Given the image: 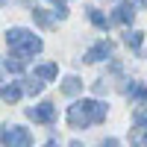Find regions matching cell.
I'll use <instances>...</instances> for the list:
<instances>
[{"instance_id": "cell-1", "label": "cell", "mask_w": 147, "mask_h": 147, "mask_svg": "<svg viewBox=\"0 0 147 147\" xmlns=\"http://www.w3.org/2000/svg\"><path fill=\"white\" fill-rule=\"evenodd\" d=\"M103 118H106V106L97 103V100H77L68 109V124L74 129L88 127V124H100Z\"/></svg>"}, {"instance_id": "cell-2", "label": "cell", "mask_w": 147, "mask_h": 147, "mask_svg": "<svg viewBox=\"0 0 147 147\" xmlns=\"http://www.w3.org/2000/svg\"><path fill=\"white\" fill-rule=\"evenodd\" d=\"M6 41H9L12 53H15L18 59H27V56H35V53L41 50V38H35L32 32L21 30V27L9 30V32H6Z\"/></svg>"}, {"instance_id": "cell-3", "label": "cell", "mask_w": 147, "mask_h": 147, "mask_svg": "<svg viewBox=\"0 0 147 147\" xmlns=\"http://www.w3.org/2000/svg\"><path fill=\"white\" fill-rule=\"evenodd\" d=\"M0 141H3V147H30L32 136L24 127H3L0 129Z\"/></svg>"}, {"instance_id": "cell-4", "label": "cell", "mask_w": 147, "mask_h": 147, "mask_svg": "<svg viewBox=\"0 0 147 147\" xmlns=\"http://www.w3.org/2000/svg\"><path fill=\"white\" fill-rule=\"evenodd\" d=\"M27 118H32L35 124H50L56 118V106L53 103H41V106H30L27 109Z\"/></svg>"}, {"instance_id": "cell-5", "label": "cell", "mask_w": 147, "mask_h": 147, "mask_svg": "<svg viewBox=\"0 0 147 147\" xmlns=\"http://www.w3.org/2000/svg\"><path fill=\"white\" fill-rule=\"evenodd\" d=\"M109 53H112V44L109 41H100V44H94L88 53H85V62H100V59H106Z\"/></svg>"}, {"instance_id": "cell-6", "label": "cell", "mask_w": 147, "mask_h": 147, "mask_svg": "<svg viewBox=\"0 0 147 147\" xmlns=\"http://www.w3.org/2000/svg\"><path fill=\"white\" fill-rule=\"evenodd\" d=\"M132 18H136L132 3H121V6L115 9V21H121V24H132Z\"/></svg>"}, {"instance_id": "cell-7", "label": "cell", "mask_w": 147, "mask_h": 147, "mask_svg": "<svg viewBox=\"0 0 147 147\" xmlns=\"http://www.w3.org/2000/svg\"><path fill=\"white\" fill-rule=\"evenodd\" d=\"M0 97H3L6 103H18L21 100V88L18 85H0Z\"/></svg>"}, {"instance_id": "cell-8", "label": "cell", "mask_w": 147, "mask_h": 147, "mask_svg": "<svg viewBox=\"0 0 147 147\" xmlns=\"http://www.w3.org/2000/svg\"><path fill=\"white\" fill-rule=\"evenodd\" d=\"M56 74H59V65H38V68H35V80H53L56 77Z\"/></svg>"}, {"instance_id": "cell-9", "label": "cell", "mask_w": 147, "mask_h": 147, "mask_svg": "<svg viewBox=\"0 0 147 147\" xmlns=\"http://www.w3.org/2000/svg\"><path fill=\"white\" fill-rule=\"evenodd\" d=\"M82 91V82L77 80V77H68L65 82H62V94H68V97H74V94H80Z\"/></svg>"}, {"instance_id": "cell-10", "label": "cell", "mask_w": 147, "mask_h": 147, "mask_svg": "<svg viewBox=\"0 0 147 147\" xmlns=\"http://www.w3.org/2000/svg\"><path fill=\"white\" fill-rule=\"evenodd\" d=\"M32 21L38 24V27H53V18L47 15L44 9H32Z\"/></svg>"}, {"instance_id": "cell-11", "label": "cell", "mask_w": 147, "mask_h": 147, "mask_svg": "<svg viewBox=\"0 0 147 147\" xmlns=\"http://www.w3.org/2000/svg\"><path fill=\"white\" fill-rule=\"evenodd\" d=\"M88 18H91V24H94V27H100V30H106V15H103V12H97V9H88Z\"/></svg>"}, {"instance_id": "cell-12", "label": "cell", "mask_w": 147, "mask_h": 147, "mask_svg": "<svg viewBox=\"0 0 147 147\" xmlns=\"http://www.w3.org/2000/svg\"><path fill=\"white\" fill-rule=\"evenodd\" d=\"M124 41H127L129 47H141V41H144V32L132 30V32H127V35H124Z\"/></svg>"}, {"instance_id": "cell-13", "label": "cell", "mask_w": 147, "mask_h": 147, "mask_svg": "<svg viewBox=\"0 0 147 147\" xmlns=\"http://www.w3.org/2000/svg\"><path fill=\"white\" fill-rule=\"evenodd\" d=\"M132 121H136V127H147V109L138 106V109H136V115H132Z\"/></svg>"}, {"instance_id": "cell-14", "label": "cell", "mask_w": 147, "mask_h": 147, "mask_svg": "<svg viewBox=\"0 0 147 147\" xmlns=\"http://www.w3.org/2000/svg\"><path fill=\"white\" fill-rule=\"evenodd\" d=\"M147 141V136H144V129L141 127H136V129H132V144H136V147H141Z\"/></svg>"}, {"instance_id": "cell-15", "label": "cell", "mask_w": 147, "mask_h": 147, "mask_svg": "<svg viewBox=\"0 0 147 147\" xmlns=\"http://www.w3.org/2000/svg\"><path fill=\"white\" fill-rule=\"evenodd\" d=\"M47 3H53V9H56V15H59V18H65V15H68L65 0H47Z\"/></svg>"}, {"instance_id": "cell-16", "label": "cell", "mask_w": 147, "mask_h": 147, "mask_svg": "<svg viewBox=\"0 0 147 147\" xmlns=\"http://www.w3.org/2000/svg\"><path fill=\"white\" fill-rule=\"evenodd\" d=\"M129 88H132V97H136V100H147V88H144V85H129Z\"/></svg>"}, {"instance_id": "cell-17", "label": "cell", "mask_w": 147, "mask_h": 147, "mask_svg": "<svg viewBox=\"0 0 147 147\" xmlns=\"http://www.w3.org/2000/svg\"><path fill=\"white\" fill-rule=\"evenodd\" d=\"M41 88H44L41 80H30V82H27V91H30V94H41Z\"/></svg>"}, {"instance_id": "cell-18", "label": "cell", "mask_w": 147, "mask_h": 147, "mask_svg": "<svg viewBox=\"0 0 147 147\" xmlns=\"http://www.w3.org/2000/svg\"><path fill=\"white\" fill-rule=\"evenodd\" d=\"M6 68H9V71H15V74H21V71H24V62H12V59H9Z\"/></svg>"}, {"instance_id": "cell-19", "label": "cell", "mask_w": 147, "mask_h": 147, "mask_svg": "<svg viewBox=\"0 0 147 147\" xmlns=\"http://www.w3.org/2000/svg\"><path fill=\"white\" fill-rule=\"evenodd\" d=\"M71 147H82V141H71Z\"/></svg>"}, {"instance_id": "cell-20", "label": "cell", "mask_w": 147, "mask_h": 147, "mask_svg": "<svg viewBox=\"0 0 147 147\" xmlns=\"http://www.w3.org/2000/svg\"><path fill=\"white\" fill-rule=\"evenodd\" d=\"M44 147H59V144H56V141H47V144H44Z\"/></svg>"}, {"instance_id": "cell-21", "label": "cell", "mask_w": 147, "mask_h": 147, "mask_svg": "<svg viewBox=\"0 0 147 147\" xmlns=\"http://www.w3.org/2000/svg\"><path fill=\"white\" fill-rule=\"evenodd\" d=\"M141 6H144V9H147V0H141Z\"/></svg>"}]
</instances>
